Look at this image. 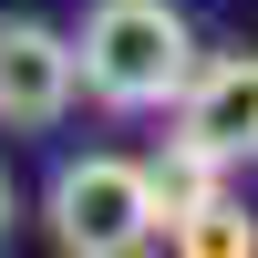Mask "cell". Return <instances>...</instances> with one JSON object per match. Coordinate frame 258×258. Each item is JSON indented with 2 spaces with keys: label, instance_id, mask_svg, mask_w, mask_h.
Returning a JSON list of instances; mask_svg holds the SVG:
<instances>
[{
  "label": "cell",
  "instance_id": "5",
  "mask_svg": "<svg viewBox=\"0 0 258 258\" xmlns=\"http://www.w3.org/2000/svg\"><path fill=\"white\" fill-rule=\"evenodd\" d=\"M145 176H155V207H165V227H176V217H197L207 197H227V165L207 155L197 135H165V155L145 165Z\"/></svg>",
  "mask_w": 258,
  "mask_h": 258
},
{
  "label": "cell",
  "instance_id": "6",
  "mask_svg": "<svg viewBox=\"0 0 258 258\" xmlns=\"http://www.w3.org/2000/svg\"><path fill=\"white\" fill-rule=\"evenodd\" d=\"M165 248H176V258H258V217H248L238 197H207L197 217L165 227Z\"/></svg>",
  "mask_w": 258,
  "mask_h": 258
},
{
  "label": "cell",
  "instance_id": "4",
  "mask_svg": "<svg viewBox=\"0 0 258 258\" xmlns=\"http://www.w3.org/2000/svg\"><path fill=\"white\" fill-rule=\"evenodd\" d=\"M176 135H197L227 176L258 165V52H207L197 62V83L176 103Z\"/></svg>",
  "mask_w": 258,
  "mask_h": 258
},
{
  "label": "cell",
  "instance_id": "3",
  "mask_svg": "<svg viewBox=\"0 0 258 258\" xmlns=\"http://www.w3.org/2000/svg\"><path fill=\"white\" fill-rule=\"evenodd\" d=\"M73 93H83L73 31H52L41 11H0V135H41V124H62Z\"/></svg>",
  "mask_w": 258,
  "mask_h": 258
},
{
  "label": "cell",
  "instance_id": "1",
  "mask_svg": "<svg viewBox=\"0 0 258 258\" xmlns=\"http://www.w3.org/2000/svg\"><path fill=\"white\" fill-rule=\"evenodd\" d=\"M73 52H83V93L103 114H176L197 62H207L176 0H93Z\"/></svg>",
  "mask_w": 258,
  "mask_h": 258
},
{
  "label": "cell",
  "instance_id": "7",
  "mask_svg": "<svg viewBox=\"0 0 258 258\" xmlns=\"http://www.w3.org/2000/svg\"><path fill=\"white\" fill-rule=\"evenodd\" d=\"M0 238H11V165H0Z\"/></svg>",
  "mask_w": 258,
  "mask_h": 258
},
{
  "label": "cell",
  "instance_id": "2",
  "mask_svg": "<svg viewBox=\"0 0 258 258\" xmlns=\"http://www.w3.org/2000/svg\"><path fill=\"white\" fill-rule=\"evenodd\" d=\"M41 217H52L62 258H155V238H165L155 176L135 155H73V165H52Z\"/></svg>",
  "mask_w": 258,
  "mask_h": 258
}]
</instances>
